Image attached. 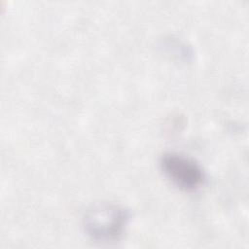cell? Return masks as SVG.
Returning a JSON list of instances; mask_svg holds the SVG:
<instances>
[{
	"instance_id": "7a4b0ae2",
	"label": "cell",
	"mask_w": 249,
	"mask_h": 249,
	"mask_svg": "<svg viewBox=\"0 0 249 249\" xmlns=\"http://www.w3.org/2000/svg\"><path fill=\"white\" fill-rule=\"evenodd\" d=\"M160 166L168 180L187 192L199 189L205 181V173L200 164L179 153L163 154L160 160Z\"/></svg>"
},
{
	"instance_id": "6da1fadb",
	"label": "cell",
	"mask_w": 249,
	"mask_h": 249,
	"mask_svg": "<svg viewBox=\"0 0 249 249\" xmlns=\"http://www.w3.org/2000/svg\"><path fill=\"white\" fill-rule=\"evenodd\" d=\"M128 222V213L115 203H99L87 210L83 218L86 232L99 241L118 239Z\"/></svg>"
}]
</instances>
